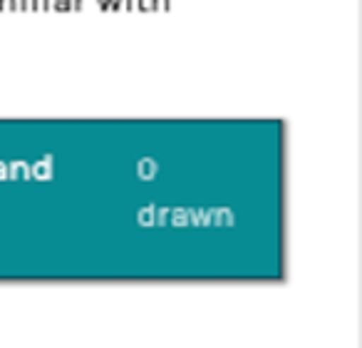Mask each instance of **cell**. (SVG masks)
<instances>
[{
  "label": "cell",
  "mask_w": 362,
  "mask_h": 348,
  "mask_svg": "<svg viewBox=\"0 0 362 348\" xmlns=\"http://www.w3.org/2000/svg\"><path fill=\"white\" fill-rule=\"evenodd\" d=\"M52 11H60V13L72 11V0H52Z\"/></svg>",
  "instance_id": "1"
},
{
  "label": "cell",
  "mask_w": 362,
  "mask_h": 348,
  "mask_svg": "<svg viewBox=\"0 0 362 348\" xmlns=\"http://www.w3.org/2000/svg\"><path fill=\"white\" fill-rule=\"evenodd\" d=\"M151 3V11H169L171 8V0H149Z\"/></svg>",
  "instance_id": "2"
},
{
  "label": "cell",
  "mask_w": 362,
  "mask_h": 348,
  "mask_svg": "<svg viewBox=\"0 0 362 348\" xmlns=\"http://www.w3.org/2000/svg\"><path fill=\"white\" fill-rule=\"evenodd\" d=\"M0 11H18V0H0Z\"/></svg>",
  "instance_id": "3"
},
{
  "label": "cell",
  "mask_w": 362,
  "mask_h": 348,
  "mask_svg": "<svg viewBox=\"0 0 362 348\" xmlns=\"http://www.w3.org/2000/svg\"><path fill=\"white\" fill-rule=\"evenodd\" d=\"M134 8H139V11H151V3L149 0H136Z\"/></svg>",
  "instance_id": "4"
},
{
  "label": "cell",
  "mask_w": 362,
  "mask_h": 348,
  "mask_svg": "<svg viewBox=\"0 0 362 348\" xmlns=\"http://www.w3.org/2000/svg\"><path fill=\"white\" fill-rule=\"evenodd\" d=\"M18 11H30V0H18Z\"/></svg>",
  "instance_id": "5"
},
{
  "label": "cell",
  "mask_w": 362,
  "mask_h": 348,
  "mask_svg": "<svg viewBox=\"0 0 362 348\" xmlns=\"http://www.w3.org/2000/svg\"><path fill=\"white\" fill-rule=\"evenodd\" d=\"M100 3V11H110L112 8V0H97Z\"/></svg>",
  "instance_id": "6"
},
{
  "label": "cell",
  "mask_w": 362,
  "mask_h": 348,
  "mask_svg": "<svg viewBox=\"0 0 362 348\" xmlns=\"http://www.w3.org/2000/svg\"><path fill=\"white\" fill-rule=\"evenodd\" d=\"M40 11H52V0H40Z\"/></svg>",
  "instance_id": "7"
},
{
  "label": "cell",
  "mask_w": 362,
  "mask_h": 348,
  "mask_svg": "<svg viewBox=\"0 0 362 348\" xmlns=\"http://www.w3.org/2000/svg\"><path fill=\"white\" fill-rule=\"evenodd\" d=\"M82 6H85V0H72V11H82Z\"/></svg>",
  "instance_id": "8"
},
{
  "label": "cell",
  "mask_w": 362,
  "mask_h": 348,
  "mask_svg": "<svg viewBox=\"0 0 362 348\" xmlns=\"http://www.w3.org/2000/svg\"><path fill=\"white\" fill-rule=\"evenodd\" d=\"M122 3H124V0H112V8H110V11H119Z\"/></svg>",
  "instance_id": "9"
},
{
  "label": "cell",
  "mask_w": 362,
  "mask_h": 348,
  "mask_svg": "<svg viewBox=\"0 0 362 348\" xmlns=\"http://www.w3.org/2000/svg\"><path fill=\"white\" fill-rule=\"evenodd\" d=\"M33 6H30V11H40V0H30Z\"/></svg>",
  "instance_id": "10"
},
{
  "label": "cell",
  "mask_w": 362,
  "mask_h": 348,
  "mask_svg": "<svg viewBox=\"0 0 362 348\" xmlns=\"http://www.w3.org/2000/svg\"><path fill=\"white\" fill-rule=\"evenodd\" d=\"M124 8L127 11H132V8H134V0H124Z\"/></svg>",
  "instance_id": "11"
}]
</instances>
